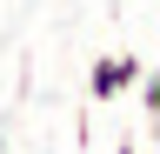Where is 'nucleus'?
I'll return each instance as SVG.
<instances>
[{
  "instance_id": "f257e3e1",
  "label": "nucleus",
  "mask_w": 160,
  "mask_h": 154,
  "mask_svg": "<svg viewBox=\"0 0 160 154\" xmlns=\"http://www.w3.org/2000/svg\"><path fill=\"white\" fill-rule=\"evenodd\" d=\"M147 74L140 54H100L87 67V101H120V94H133V81Z\"/></svg>"
},
{
  "instance_id": "f03ea898",
  "label": "nucleus",
  "mask_w": 160,
  "mask_h": 154,
  "mask_svg": "<svg viewBox=\"0 0 160 154\" xmlns=\"http://www.w3.org/2000/svg\"><path fill=\"white\" fill-rule=\"evenodd\" d=\"M133 94H140V114H147V127H153V121H160V81H153V74H140Z\"/></svg>"
},
{
  "instance_id": "7ed1b4c3",
  "label": "nucleus",
  "mask_w": 160,
  "mask_h": 154,
  "mask_svg": "<svg viewBox=\"0 0 160 154\" xmlns=\"http://www.w3.org/2000/svg\"><path fill=\"white\" fill-rule=\"evenodd\" d=\"M113 154H140V147H133V141H120V147H113Z\"/></svg>"
},
{
  "instance_id": "20e7f679",
  "label": "nucleus",
  "mask_w": 160,
  "mask_h": 154,
  "mask_svg": "<svg viewBox=\"0 0 160 154\" xmlns=\"http://www.w3.org/2000/svg\"><path fill=\"white\" fill-rule=\"evenodd\" d=\"M0 154H7V141H0Z\"/></svg>"
}]
</instances>
